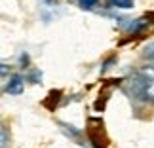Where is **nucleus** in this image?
<instances>
[{
  "label": "nucleus",
  "mask_w": 154,
  "mask_h": 148,
  "mask_svg": "<svg viewBox=\"0 0 154 148\" xmlns=\"http://www.w3.org/2000/svg\"><path fill=\"white\" fill-rule=\"evenodd\" d=\"M124 91L133 99L154 104V65L143 67L124 84Z\"/></svg>",
  "instance_id": "nucleus-1"
},
{
  "label": "nucleus",
  "mask_w": 154,
  "mask_h": 148,
  "mask_svg": "<svg viewBox=\"0 0 154 148\" xmlns=\"http://www.w3.org/2000/svg\"><path fill=\"white\" fill-rule=\"evenodd\" d=\"M88 140L91 143L93 148H106L109 139L103 129V120L101 118H90L88 120Z\"/></svg>",
  "instance_id": "nucleus-2"
},
{
  "label": "nucleus",
  "mask_w": 154,
  "mask_h": 148,
  "mask_svg": "<svg viewBox=\"0 0 154 148\" xmlns=\"http://www.w3.org/2000/svg\"><path fill=\"white\" fill-rule=\"evenodd\" d=\"M118 27L129 34H139L149 27V19L146 17H143V19H118Z\"/></svg>",
  "instance_id": "nucleus-3"
},
{
  "label": "nucleus",
  "mask_w": 154,
  "mask_h": 148,
  "mask_svg": "<svg viewBox=\"0 0 154 148\" xmlns=\"http://www.w3.org/2000/svg\"><path fill=\"white\" fill-rule=\"evenodd\" d=\"M23 86H25L23 76L21 74H14L8 80V84H6V93H10V95H21V93H23Z\"/></svg>",
  "instance_id": "nucleus-4"
},
{
  "label": "nucleus",
  "mask_w": 154,
  "mask_h": 148,
  "mask_svg": "<svg viewBox=\"0 0 154 148\" xmlns=\"http://www.w3.org/2000/svg\"><path fill=\"white\" fill-rule=\"evenodd\" d=\"M59 123V127H61V131L67 135V137H70L72 140H76L78 144H86L84 143V139H82V131H78L74 125H69V123H65V122H57Z\"/></svg>",
  "instance_id": "nucleus-5"
},
{
  "label": "nucleus",
  "mask_w": 154,
  "mask_h": 148,
  "mask_svg": "<svg viewBox=\"0 0 154 148\" xmlns=\"http://www.w3.org/2000/svg\"><path fill=\"white\" fill-rule=\"evenodd\" d=\"M61 95H63V93L59 91V89H53V91H50L48 99L42 101V104H44L48 110H55V106H57V103H59V99H61Z\"/></svg>",
  "instance_id": "nucleus-6"
},
{
  "label": "nucleus",
  "mask_w": 154,
  "mask_h": 148,
  "mask_svg": "<svg viewBox=\"0 0 154 148\" xmlns=\"http://www.w3.org/2000/svg\"><path fill=\"white\" fill-rule=\"evenodd\" d=\"M135 0H106V8H120V10H129L133 8Z\"/></svg>",
  "instance_id": "nucleus-7"
},
{
  "label": "nucleus",
  "mask_w": 154,
  "mask_h": 148,
  "mask_svg": "<svg viewBox=\"0 0 154 148\" xmlns=\"http://www.w3.org/2000/svg\"><path fill=\"white\" fill-rule=\"evenodd\" d=\"M99 2H101V0H78V4L82 10H88V11H91V10H95L97 6H99Z\"/></svg>",
  "instance_id": "nucleus-8"
},
{
  "label": "nucleus",
  "mask_w": 154,
  "mask_h": 148,
  "mask_svg": "<svg viewBox=\"0 0 154 148\" xmlns=\"http://www.w3.org/2000/svg\"><path fill=\"white\" fill-rule=\"evenodd\" d=\"M27 80L31 82V84H38V82H42V72H40L38 68H31L27 72Z\"/></svg>",
  "instance_id": "nucleus-9"
},
{
  "label": "nucleus",
  "mask_w": 154,
  "mask_h": 148,
  "mask_svg": "<svg viewBox=\"0 0 154 148\" xmlns=\"http://www.w3.org/2000/svg\"><path fill=\"white\" fill-rule=\"evenodd\" d=\"M143 57H145L150 65H154V42H150V44H146V46H145V50H143Z\"/></svg>",
  "instance_id": "nucleus-10"
},
{
  "label": "nucleus",
  "mask_w": 154,
  "mask_h": 148,
  "mask_svg": "<svg viewBox=\"0 0 154 148\" xmlns=\"http://www.w3.org/2000/svg\"><path fill=\"white\" fill-rule=\"evenodd\" d=\"M112 65H116V57H110L109 61H105V63H103L101 72H106V70H110V68H112Z\"/></svg>",
  "instance_id": "nucleus-11"
},
{
  "label": "nucleus",
  "mask_w": 154,
  "mask_h": 148,
  "mask_svg": "<svg viewBox=\"0 0 154 148\" xmlns=\"http://www.w3.org/2000/svg\"><path fill=\"white\" fill-rule=\"evenodd\" d=\"M19 65H21L23 68L29 65V55H27V53H21V55H19Z\"/></svg>",
  "instance_id": "nucleus-12"
},
{
  "label": "nucleus",
  "mask_w": 154,
  "mask_h": 148,
  "mask_svg": "<svg viewBox=\"0 0 154 148\" xmlns=\"http://www.w3.org/2000/svg\"><path fill=\"white\" fill-rule=\"evenodd\" d=\"M8 146V133H6V127H2V148Z\"/></svg>",
  "instance_id": "nucleus-13"
}]
</instances>
